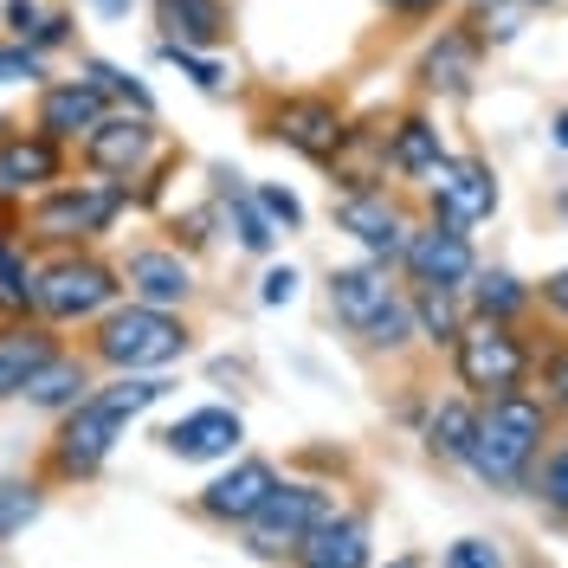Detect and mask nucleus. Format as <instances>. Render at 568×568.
Here are the masks:
<instances>
[{
  "instance_id": "nucleus-1",
  "label": "nucleus",
  "mask_w": 568,
  "mask_h": 568,
  "mask_svg": "<svg viewBox=\"0 0 568 568\" xmlns=\"http://www.w3.org/2000/svg\"><path fill=\"white\" fill-rule=\"evenodd\" d=\"M169 394H175V375H110V382H98L71 414L52 420L39 478H45V485H91L110 465V453L123 446V433H130L149 407H162Z\"/></svg>"
},
{
  "instance_id": "nucleus-2",
  "label": "nucleus",
  "mask_w": 568,
  "mask_h": 568,
  "mask_svg": "<svg viewBox=\"0 0 568 568\" xmlns=\"http://www.w3.org/2000/svg\"><path fill=\"white\" fill-rule=\"evenodd\" d=\"M556 433H562V420H556V407H549L536 388L478 400V439H471L465 471L497 497L530 491V471H536V459L549 453Z\"/></svg>"
},
{
  "instance_id": "nucleus-3",
  "label": "nucleus",
  "mask_w": 568,
  "mask_h": 568,
  "mask_svg": "<svg viewBox=\"0 0 568 568\" xmlns=\"http://www.w3.org/2000/svg\"><path fill=\"white\" fill-rule=\"evenodd\" d=\"M136 213V194L130 181H110V175H65L52 181L39 201L20 207V233L33 240V252H84V246H104L110 233Z\"/></svg>"
},
{
  "instance_id": "nucleus-4",
  "label": "nucleus",
  "mask_w": 568,
  "mask_h": 568,
  "mask_svg": "<svg viewBox=\"0 0 568 568\" xmlns=\"http://www.w3.org/2000/svg\"><path fill=\"white\" fill-rule=\"evenodd\" d=\"M78 349L104 375H169L175 362L194 355V323H187V311H155V304L123 297L84 329Z\"/></svg>"
},
{
  "instance_id": "nucleus-5",
  "label": "nucleus",
  "mask_w": 568,
  "mask_h": 568,
  "mask_svg": "<svg viewBox=\"0 0 568 568\" xmlns=\"http://www.w3.org/2000/svg\"><path fill=\"white\" fill-rule=\"evenodd\" d=\"M536 349H542V329H536V323L471 317L459 329V343L446 349V362H453V388H465L471 400H497V394L530 388L536 382Z\"/></svg>"
},
{
  "instance_id": "nucleus-6",
  "label": "nucleus",
  "mask_w": 568,
  "mask_h": 568,
  "mask_svg": "<svg viewBox=\"0 0 568 568\" xmlns=\"http://www.w3.org/2000/svg\"><path fill=\"white\" fill-rule=\"evenodd\" d=\"M110 304H123V272L116 258H104L98 246L84 252H45L39 258V291H33V317H45L52 329H91Z\"/></svg>"
},
{
  "instance_id": "nucleus-7",
  "label": "nucleus",
  "mask_w": 568,
  "mask_h": 568,
  "mask_svg": "<svg viewBox=\"0 0 568 568\" xmlns=\"http://www.w3.org/2000/svg\"><path fill=\"white\" fill-rule=\"evenodd\" d=\"M349 123H355V110L336 91H272L265 110H258V136L278 142L284 155H297L311 169H329L336 162Z\"/></svg>"
},
{
  "instance_id": "nucleus-8",
  "label": "nucleus",
  "mask_w": 568,
  "mask_h": 568,
  "mask_svg": "<svg viewBox=\"0 0 568 568\" xmlns=\"http://www.w3.org/2000/svg\"><path fill=\"white\" fill-rule=\"evenodd\" d=\"M414 220H420L414 187H394V181L388 187H368V194H329V226L362 258H375V265H400Z\"/></svg>"
},
{
  "instance_id": "nucleus-9",
  "label": "nucleus",
  "mask_w": 568,
  "mask_h": 568,
  "mask_svg": "<svg viewBox=\"0 0 568 568\" xmlns=\"http://www.w3.org/2000/svg\"><path fill=\"white\" fill-rule=\"evenodd\" d=\"M414 201H420L426 220H453V226H465V233H478V226H491L497 207H504V181H497L491 155L453 149V155L414 187Z\"/></svg>"
},
{
  "instance_id": "nucleus-10",
  "label": "nucleus",
  "mask_w": 568,
  "mask_h": 568,
  "mask_svg": "<svg viewBox=\"0 0 568 568\" xmlns=\"http://www.w3.org/2000/svg\"><path fill=\"white\" fill-rule=\"evenodd\" d=\"M329 510H336V485H323V478H278V491L252 510V524L240 530V542H246L258 562H291L297 542L317 530Z\"/></svg>"
},
{
  "instance_id": "nucleus-11",
  "label": "nucleus",
  "mask_w": 568,
  "mask_h": 568,
  "mask_svg": "<svg viewBox=\"0 0 568 568\" xmlns=\"http://www.w3.org/2000/svg\"><path fill=\"white\" fill-rule=\"evenodd\" d=\"M485 65H491V45L465 27V13H439V27L426 33L420 59H414V98L420 104H465L478 84H485Z\"/></svg>"
},
{
  "instance_id": "nucleus-12",
  "label": "nucleus",
  "mask_w": 568,
  "mask_h": 568,
  "mask_svg": "<svg viewBox=\"0 0 568 568\" xmlns=\"http://www.w3.org/2000/svg\"><path fill=\"white\" fill-rule=\"evenodd\" d=\"M175 142L162 136V116H142V110H110L104 123L91 130V136L71 149V162L84 169V175H110V181H130L136 187L162 155H169Z\"/></svg>"
},
{
  "instance_id": "nucleus-13",
  "label": "nucleus",
  "mask_w": 568,
  "mask_h": 568,
  "mask_svg": "<svg viewBox=\"0 0 568 568\" xmlns=\"http://www.w3.org/2000/svg\"><path fill=\"white\" fill-rule=\"evenodd\" d=\"M400 291H407V284H400L394 265H375V258H362V252H355V258H343V265H329V272H323V311H329V323L355 343V336L382 317Z\"/></svg>"
},
{
  "instance_id": "nucleus-14",
  "label": "nucleus",
  "mask_w": 568,
  "mask_h": 568,
  "mask_svg": "<svg viewBox=\"0 0 568 568\" xmlns=\"http://www.w3.org/2000/svg\"><path fill=\"white\" fill-rule=\"evenodd\" d=\"M116 272H123V297L155 304V311H187V304L201 297V265H194V252L169 246V240L130 246L116 258Z\"/></svg>"
},
{
  "instance_id": "nucleus-15",
  "label": "nucleus",
  "mask_w": 568,
  "mask_h": 568,
  "mask_svg": "<svg viewBox=\"0 0 568 568\" xmlns=\"http://www.w3.org/2000/svg\"><path fill=\"white\" fill-rule=\"evenodd\" d=\"M478 233H465L453 220H414L407 233V252H400V284H446V291H465V278L478 272Z\"/></svg>"
},
{
  "instance_id": "nucleus-16",
  "label": "nucleus",
  "mask_w": 568,
  "mask_h": 568,
  "mask_svg": "<svg viewBox=\"0 0 568 568\" xmlns=\"http://www.w3.org/2000/svg\"><path fill=\"white\" fill-rule=\"evenodd\" d=\"M278 478H284V471L272 459H258V453H233V459H226L207 485L194 491V517L213 524V530H246L252 510L278 491Z\"/></svg>"
},
{
  "instance_id": "nucleus-17",
  "label": "nucleus",
  "mask_w": 568,
  "mask_h": 568,
  "mask_svg": "<svg viewBox=\"0 0 568 568\" xmlns=\"http://www.w3.org/2000/svg\"><path fill=\"white\" fill-rule=\"evenodd\" d=\"M65 175H71V149L52 142L45 130L13 123L0 136V207H27V201H39L52 181H65Z\"/></svg>"
},
{
  "instance_id": "nucleus-18",
  "label": "nucleus",
  "mask_w": 568,
  "mask_h": 568,
  "mask_svg": "<svg viewBox=\"0 0 568 568\" xmlns=\"http://www.w3.org/2000/svg\"><path fill=\"white\" fill-rule=\"evenodd\" d=\"M207 194H213V207H220V240H233V252H246V258H278L284 233L265 220L252 181L240 175L233 162H207Z\"/></svg>"
},
{
  "instance_id": "nucleus-19",
  "label": "nucleus",
  "mask_w": 568,
  "mask_h": 568,
  "mask_svg": "<svg viewBox=\"0 0 568 568\" xmlns=\"http://www.w3.org/2000/svg\"><path fill=\"white\" fill-rule=\"evenodd\" d=\"M246 446V414L226 407V400H207V407H187L181 420L162 426V453L181 465H226Z\"/></svg>"
},
{
  "instance_id": "nucleus-20",
  "label": "nucleus",
  "mask_w": 568,
  "mask_h": 568,
  "mask_svg": "<svg viewBox=\"0 0 568 568\" xmlns=\"http://www.w3.org/2000/svg\"><path fill=\"white\" fill-rule=\"evenodd\" d=\"M446 155H453V136H446V123H439L433 104L388 110V175H394V187H420Z\"/></svg>"
},
{
  "instance_id": "nucleus-21",
  "label": "nucleus",
  "mask_w": 568,
  "mask_h": 568,
  "mask_svg": "<svg viewBox=\"0 0 568 568\" xmlns=\"http://www.w3.org/2000/svg\"><path fill=\"white\" fill-rule=\"evenodd\" d=\"M291 568H375V510L368 504H336L317 530L297 542Z\"/></svg>"
},
{
  "instance_id": "nucleus-22",
  "label": "nucleus",
  "mask_w": 568,
  "mask_h": 568,
  "mask_svg": "<svg viewBox=\"0 0 568 568\" xmlns=\"http://www.w3.org/2000/svg\"><path fill=\"white\" fill-rule=\"evenodd\" d=\"M104 116H110L104 91H98L84 71H71V78H45V84L33 91V130H45V136L65 142V149H78Z\"/></svg>"
},
{
  "instance_id": "nucleus-23",
  "label": "nucleus",
  "mask_w": 568,
  "mask_h": 568,
  "mask_svg": "<svg viewBox=\"0 0 568 568\" xmlns=\"http://www.w3.org/2000/svg\"><path fill=\"white\" fill-rule=\"evenodd\" d=\"M65 343H71V336H65V329H52L45 317H7V323H0V407H7V400H20L27 382H33L39 368L65 349Z\"/></svg>"
},
{
  "instance_id": "nucleus-24",
  "label": "nucleus",
  "mask_w": 568,
  "mask_h": 568,
  "mask_svg": "<svg viewBox=\"0 0 568 568\" xmlns=\"http://www.w3.org/2000/svg\"><path fill=\"white\" fill-rule=\"evenodd\" d=\"M329 194H368V187H388V116H355L336 162L323 169Z\"/></svg>"
},
{
  "instance_id": "nucleus-25",
  "label": "nucleus",
  "mask_w": 568,
  "mask_h": 568,
  "mask_svg": "<svg viewBox=\"0 0 568 568\" xmlns=\"http://www.w3.org/2000/svg\"><path fill=\"white\" fill-rule=\"evenodd\" d=\"M471 439H478V400H471L465 388L433 394V407H426V420H420V453L426 459L446 465V471H465Z\"/></svg>"
},
{
  "instance_id": "nucleus-26",
  "label": "nucleus",
  "mask_w": 568,
  "mask_h": 568,
  "mask_svg": "<svg viewBox=\"0 0 568 568\" xmlns=\"http://www.w3.org/2000/svg\"><path fill=\"white\" fill-rule=\"evenodd\" d=\"M465 311L485 323H536V278L478 258V272L465 278Z\"/></svg>"
},
{
  "instance_id": "nucleus-27",
  "label": "nucleus",
  "mask_w": 568,
  "mask_h": 568,
  "mask_svg": "<svg viewBox=\"0 0 568 568\" xmlns=\"http://www.w3.org/2000/svg\"><path fill=\"white\" fill-rule=\"evenodd\" d=\"M149 20H155V39L220 52L233 39V0H149Z\"/></svg>"
},
{
  "instance_id": "nucleus-28",
  "label": "nucleus",
  "mask_w": 568,
  "mask_h": 568,
  "mask_svg": "<svg viewBox=\"0 0 568 568\" xmlns=\"http://www.w3.org/2000/svg\"><path fill=\"white\" fill-rule=\"evenodd\" d=\"M91 388H98V368H91V355L78 349V343H65V349H59V355H52V362L33 375V382H27V394H20V400H27L33 414H45V420H59V414H71V407H78Z\"/></svg>"
},
{
  "instance_id": "nucleus-29",
  "label": "nucleus",
  "mask_w": 568,
  "mask_h": 568,
  "mask_svg": "<svg viewBox=\"0 0 568 568\" xmlns=\"http://www.w3.org/2000/svg\"><path fill=\"white\" fill-rule=\"evenodd\" d=\"M39 252L20 233V213H0V317H33Z\"/></svg>"
},
{
  "instance_id": "nucleus-30",
  "label": "nucleus",
  "mask_w": 568,
  "mask_h": 568,
  "mask_svg": "<svg viewBox=\"0 0 568 568\" xmlns=\"http://www.w3.org/2000/svg\"><path fill=\"white\" fill-rule=\"evenodd\" d=\"M407 304H414V336H420L426 355H446L459 343V329L471 323L465 291H446V284H407Z\"/></svg>"
},
{
  "instance_id": "nucleus-31",
  "label": "nucleus",
  "mask_w": 568,
  "mask_h": 568,
  "mask_svg": "<svg viewBox=\"0 0 568 568\" xmlns=\"http://www.w3.org/2000/svg\"><path fill=\"white\" fill-rule=\"evenodd\" d=\"M78 71L104 91L110 110H142V116H162L155 104V91H149V78H136L130 65H116V59H98V52H78Z\"/></svg>"
},
{
  "instance_id": "nucleus-32",
  "label": "nucleus",
  "mask_w": 568,
  "mask_h": 568,
  "mask_svg": "<svg viewBox=\"0 0 568 568\" xmlns=\"http://www.w3.org/2000/svg\"><path fill=\"white\" fill-rule=\"evenodd\" d=\"M459 13H465V27H471V33L485 39L491 52L517 45V39L530 33V20H536V7H530V0H465Z\"/></svg>"
},
{
  "instance_id": "nucleus-33",
  "label": "nucleus",
  "mask_w": 568,
  "mask_h": 568,
  "mask_svg": "<svg viewBox=\"0 0 568 568\" xmlns=\"http://www.w3.org/2000/svg\"><path fill=\"white\" fill-rule=\"evenodd\" d=\"M155 59L162 65H175L201 98H226L233 91V65L220 59V52H201V45H181V39H155Z\"/></svg>"
},
{
  "instance_id": "nucleus-34",
  "label": "nucleus",
  "mask_w": 568,
  "mask_h": 568,
  "mask_svg": "<svg viewBox=\"0 0 568 568\" xmlns=\"http://www.w3.org/2000/svg\"><path fill=\"white\" fill-rule=\"evenodd\" d=\"M355 349L362 355H375V362H400V355H414L420 349V336H414V304H407V291L394 297L382 317L368 323L362 336H355Z\"/></svg>"
},
{
  "instance_id": "nucleus-35",
  "label": "nucleus",
  "mask_w": 568,
  "mask_h": 568,
  "mask_svg": "<svg viewBox=\"0 0 568 568\" xmlns=\"http://www.w3.org/2000/svg\"><path fill=\"white\" fill-rule=\"evenodd\" d=\"M549 407H556V420L568 426V329H542V349H536V382H530Z\"/></svg>"
},
{
  "instance_id": "nucleus-36",
  "label": "nucleus",
  "mask_w": 568,
  "mask_h": 568,
  "mask_svg": "<svg viewBox=\"0 0 568 568\" xmlns=\"http://www.w3.org/2000/svg\"><path fill=\"white\" fill-rule=\"evenodd\" d=\"M530 497L549 510V517H556V524H568V433H556V439H549V453L536 459Z\"/></svg>"
},
{
  "instance_id": "nucleus-37",
  "label": "nucleus",
  "mask_w": 568,
  "mask_h": 568,
  "mask_svg": "<svg viewBox=\"0 0 568 568\" xmlns=\"http://www.w3.org/2000/svg\"><path fill=\"white\" fill-rule=\"evenodd\" d=\"M45 478H0V542H13V536L39 524V510H45Z\"/></svg>"
},
{
  "instance_id": "nucleus-38",
  "label": "nucleus",
  "mask_w": 568,
  "mask_h": 568,
  "mask_svg": "<svg viewBox=\"0 0 568 568\" xmlns=\"http://www.w3.org/2000/svg\"><path fill=\"white\" fill-rule=\"evenodd\" d=\"M213 240H220V207H213V194H201L194 207L169 213V246H181V252H194V258H201Z\"/></svg>"
},
{
  "instance_id": "nucleus-39",
  "label": "nucleus",
  "mask_w": 568,
  "mask_h": 568,
  "mask_svg": "<svg viewBox=\"0 0 568 568\" xmlns=\"http://www.w3.org/2000/svg\"><path fill=\"white\" fill-rule=\"evenodd\" d=\"M45 78H52V59H39L27 39L0 33V91H39Z\"/></svg>"
},
{
  "instance_id": "nucleus-40",
  "label": "nucleus",
  "mask_w": 568,
  "mask_h": 568,
  "mask_svg": "<svg viewBox=\"0 0 568 568\" xmlns=\"http://www.w3.org/2000/svg\"><path fill=\"white\" fill-rule=\"evenodd\" d=\"M252 194H258V207H265V220L278 226L284 240L311 226V207H304V194H297L291 181H252Z\"/></svg>"
},
{
  "instance_id": "nucleus-41",
  "label": "nucleus",
  "mask_w": 568,
  "mask_h": 568,
  "mask_svg": "<svg viewBox=\"0 0 568 568\" xmlns=\"http://www.w3.org/2000/svg\"><path fill=\"white\" fill-rule=\"evenodd\" d=\"M27 45H33L39 59L71 52V45H78V13H71V7H45V13H39V27L27 33Z\"/></svg>"
},
{
  "instance_id": "nucleus-42",
  "label": "nucleus",
  "mask_w": 568,
  "mask_h": 568,
  "mask_svg": "<svg viewBox=\"0 0 568 568\" xmlns=\"http://www.w3.org/2000/svg\"><path fill=\"white\" fill-rule=\"evenodd\" d=\"M297 291H304V272H297L291 258H265V272H258V311L297 304Z\"/></svg>"
},
{
  "instance_id": "nucleus-43",
  "label": "nucleus",
  "mask_w": 568,
  "mask_h": 568,
  "mask_svg": "<svg viewBox=\"0 0 568 568\" xmlns=\"http://www.w3.org/2000/svg\"><path fill=\"white\" fill-rule=\"evenodd\" d=\"M439 568H510V562H504V549L491 536H459V542H446Z\"/></svg>"
},
{
  "instance_id": "nucleus-44",
  "label": "nucleus",
  "mask_w": 568,
  "mask_h": 568,
  "mask_svg": "<svg viewBox=\"0 0 568 568\" xmlns=\"http://www.w3.org/2000/svg\"><path fill=\"white\" fill-rule=\"evenodd\" d=\"M536 311L568 329V265H556V272H542V278H536Z\"/></svg>"
},
{
  "instance_id": "nucleus-45",
  "label": "nucleus",
  "mask_w": 568,
  "mask_h": 568,
  "mask_svg": "<svg viewBox=\"0 0 568 568\" xmlns=\"http://www.w3.org/2000/svg\"><path fill=\"white\" fill-rule=\"evenodd\" d=\"M375 7L388 13L394 27H433V20H439L453 0H375Z\"/></svg>"
},
{
  "instance_id": "nucleus-46",
  "label": "nucleus",
  "mask_w": 568,
  "mask_h": 568,
  "mask_svg": "<svg viewBox=\"0 0 568 568\" xmlns=\"http://www.w3.org/2000/svg\"><path fill=\"white\" fill-rule=\"evenodd\" d=\"M39 13H45V0H0V27H7V39H27L39 27Z\"/></svg>"
},
{
  "instance_id": "nucleus-47",
  "label": "nucleus",
  "mask_w": 568,
  "mask_h": 568,
  "mask_svg": "<svg viewBox=\"0 0 568 568\" xmlns=\"http://www.w3.org/2000/svg\"><path fill=\"white\" fill-rule=\"evenodd\" d=\"M84 7H91L104 27H116V20H130V13H136V0H84Z\"/></svg>"
},
{
  "instance_id": "nucleus-48",
  "label": "nucleus",
  "mask_w": 568,
  "mask_h": 568,
  "mask_svg": "<svg viewBox=\"0 0 568 568\" xmlns=\"http://www.w3.org/2000/svg\"><path fill=\"white\" fill-rule=\"evenodd\" d=\"M549 142H556V149L568 155V104H556V110H549Z\"/></svg>"
},
{
  "instance_id": "nucleus-49",
  "label": "nucleus",
  "mask_w": 568,
  "mask_h": 568,
  "mask_svg": "<svg viewBox=\"0 0 568 568\" xmlns=\"http://www.w3.org/2000/svg\"><path fill=\"white\" fill-rule=\"evenodd\" d=\"M375 568H426L420 549H400V556H388V562H375Z\"/></svg>"
},
{
  "instance_id": "nucleus-50",
  "label": "nucleus",
  "mask_w": 568,
  "mask_h": 568,
  "mask_svg": "<svg viewBox=\"0 0 568 568\" xmlns=\"http://www.w3.org/2000/svg\"><path fill=\"white\" fill-rule=\"evenodd\" d=\"M549 213H556V220H562V226H568V181H562V187H556V194H549Z\"/></svg>"
},
{
  "instance_id": "nucleus-51",
  "label": "nucleus",
  "mask_w": 568,
  "mask_h": 568,
  "mask_svg": "<svg viewBox=\"0 0 568 568\" xmlns=\"http://www.w3.org/2000/svg\"><path fill=\"white\" fill-rule=\"evenodd\" d=\"M530 7H536V13H549V7H562V0H530Z\"/></svg>"
},
{
  "instance_id": "nucleus-52",
  "label": "nucleus",
  "mask_w": 568,
  "mask_h": 568,
  "mask_svg": "<svg viewBox=\"0 0 568 568\" xmlns=\"http://www.w3.org/2000/svg\"><path fill=\"white\" fill-rule=\"evenodd\" d=\"M7 130H13V116H7V110H0V136H7Z\"/></svg>"
},
{
  "instance_id": "nucleus-53",
  "label": "nucleus",
  "mask_w": 568,
  "mask_h": 568,
  "mask_svg": "<svg viewBox=\"0 0 568 568\" xmlns=\"http://www.w3.org/2000/svg\"><path fill=\"white\" fill-rule=\"evenodd\" d=\"M0 213H20V207H0Z\"/></svg>"
},
{
  "instance_id": "nucleus-54",
  "label": "nucleus",
  "mask_w": 568,
  "mask_h": 568,
  "mask_svg": "<svg viewBox=\"0 0 568 568\" xmlns=\"http://www.w3.org/2000/svg\"><path fill=\"white\" fill-rule=\"evenodd\" d=\"M459 7H465V0H459Z\"/></svg>"
},
{
  "instance_id": "nucleus-55",
  "label": "nucleus",
  "mask_w": 568,
  "mask_h": 568,
  "mask_svg": "<svg viewBox=\"0 0 568 568\" xmlns=\"http://www.w3.org/2000/svg\"><path fill=\"white\" fill-rule=\"evenodd\" d=\"M0 323H7V317H0Z\"/></svg>"
}]
</instances>
